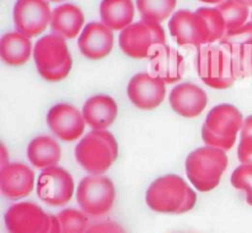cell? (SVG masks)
<instances>
[{
    "instance_id": "83f0119b",
    "label": "cell",
    "mask_w": 252,
    "mask_h": 233,
    "mask_svg": "<svg viewBox=\"0 0 252 233\" xmlns=\"http://www.w3.org/2000/svg\"><path fill=\"white\" fill-rule=\"evenodd\" d=\"M223 46V44H220ZM228 52L233 63L236 78H245L252 70L251 48L244 46H223Z\"/></svg>"
},
{
    "instance_id": "7402d4cb",
    "label": "cell",
    "mask_w": 252,
    "mask_h": 233,
    "mask_svg": "<svg viewBox=\"0 0 252 233\" xmlns=\"http://www.w3.org/2000/svg\"><path fill=\"white\" fill-rule=\"evenodd\" d=\"M31 55H33L31 38L20 32H7L0 39V56L7 65H24Z\"/></svg>"
},
{
    "instance_id": "52a82bcc",
    "label": "cell",
    "mask_w": 252,
    "mask_h": 233,
    "mask_svg": "<svg viewBox=\"0 0 252 233\" xmlns=\"http://www.w3.org/2000/svg\"><path fill=\"white\" fill-rule=\"evenodd\" d=\"M116 200L113 181L106 176H88L81 179L76 189L79 207L91 217H100L110 212Z\"/></svg>"
},
{
    "instance_id": "2e32d148",
    "label": "cell",
    "mask_w": 252,
    "mask_h": 233,
    "mask_svg": "<svg viewBox=\"0 0 252 233\" xmlns=\"http://www.w3.org/2000/svg\"><path fill=\"white\" fill-rule=\"evenodd\" d=\"M113 32L102 22H90L78 38L80 53L91 60H98L111 53L113 48Z\"/></svg>"
},
{
    "instance_id": "cb8c5ba5",
    "label": "cell",
    "mask_w": 252,
    "mask_h": 233,
    "mask_svg": "<svg viewBox=\"0 0 252 233\" xmlns=\"http://www.w3.org/2000/svg\"><path fill=\"white\" fill-rule=\"evenodd\" d=\"M135 2L142 20L161 24L171 16L177 0H137Z\"/></svg>"
},
{
    "instance_id": "e575fe53",
    "label": "cell",
    "mask_w": 252,
    "mask_h": 233,
    "mask_svg": "<svg viewBox=\"0 0 252 233\" xmlns=\"http://www.w3.org/2000/svg\"><path fill=\"white\" fill-rule=\"evenodd\" d=\"M51 218H52V226H51V230H49L48 233H63V231H62L61 222H59L58 217L54 215H51Z\"/></svg>"
},
{
    "instance_id": "4fadbf2b",
    "label": "cell",
    "mask_w": 252,
    "mask_h": 233,
    "mask_svg": "<svg viewBox=\"0 0 252 233\" xmlns=\"http://www.w3.org/2000/svg\"><path fill=\"white\" fill-rule=\"evenodd\" d=\"M166 83L149 73L135 74L127 86V95L137 108L150 110L159 107L166 96Z\"/></svg>"
},
{
    "instance_id": "484cf974",
    "label": "cell",
    "mask_w": 252,
    "mask_h": 233,
    "mask_svg": "<svg viewBox=\"0 0 252 233\" xmlns=\"http://www.w3.org/2000/svg\"><path fill=\"white\" fill-rule=\"evenodd\" d=\"M198 15H201L206 20L209 28V44L217 41H220L226 32V25L224 17L218 7H199L196 10Z\"/></svg>"
},
{
    "instance_id": "6da1fadb",
    "label": "cell",
    "mask_w": 252,
    "mask_h": 233,
    "mask_svg": "<svg viewBox=\"0 0 252 233\" xmlns=\"http://www.w3.org/2000/svg\"><path fill=\"white\" fill-rule=\"evenodd\" d=\"M226 151L211 146L198 147L187 156L185 169L192 185L202 193L213 190L228 168Z\"/></svg>"
},
{
    "instance_id": "5b68a950",
    "label": "cell",
    "mask_w": 252,
    "mask_h": 233,
    "mask_svg": "<svg viewBox=\"0 0 252 233\" xmlns=\"http://www.w3.org/2000/svg\"><path fill=\"white\" fill-rule=\"evenodd\" d=\"M120 47L126 55L134 59L152 56L157 49L165 46V31L159 22L140 20L121 31Z\"/></svg>"
},
{
    "instance_id": "9a60e30c",
    "label": "cell",
    "mask_w": 252,
    "mask_h": 233,
    "mask_svg": "<svg viewBox=\"0 0 252 233\" xmlns=\"http://www.w3.org/2000/svg\"><path fill=\"white\" fill-rule=\"evenodd\" d=\"M34 186V173L27 164L10 162L0 168V191L10 200H19L31 194Z\"/></svg>"
},
{
    "instance_id": "4dcf8cb0",
    "label": "cell",
    "mask_w": 252,
    "mask_h": 233,
    "mask_svg": "<svg viewBox=\"0 0 252 233\" xmlns=\"http://www.w3.org/2000/svg\"><path fill=\"white\" fill-rule=\"evenodd\" d=\"M85 233H127L122 225L116 221H102V222L94 223L89 226Z\"/></svg>"
},
{
    "instance_id": "d6986e66",
    "label": "cell",
    "mask_w": 252,
    "mask_h": 233,
    "mask_svg": "<svg viewBox=\"0 0 252 233\" xmlns=\"http://www.w3.org/2000/svg\"><path fill=\"white\" fill-rule=\"evenodd\" d=\"M81 113L91 129L106 130L117 118L118 105L111 96L96 95L84 103Z\"/></svg>"
},
{
    "instance_id": "5bb4252c",
    "label": "cell",
    "mask_w": 252,
    "mask_h": 233,
    "mask_svg": "<svg viewBox=\"0 0 252 233\" xmlns=\"http://www.w3.org/2000/svg\"><path fill=\"white\" fill-rule=\"evenodd\" d=\"M47 125L58 139L74 141L83 135L86 122L78 108L69 103H58L47 113Z\"/></svg>"
},
{
    "instance_id": "30bf717a",
    "label": "cell",
    "mask_w": 252,
    "mask_h": 233,
    "mask_svg": "<svg viewBox=\"0 0 252 233\" xmlns=\"http://www.w3.org/2000/svg\"><path fill=\"white\" fill-rule=\"evenodd\" d=\"M37 195L49 206H64L74 194V179L66 169L51 167L42 171L37 181Z\"/></svg>"
},
{
    "instance_id": "7c38bea8",
    "label": "cell",
    "mask_w": 252,
    "mask_h": 233,
    "mask_svg": "<svg viewBox=\"0 0 252 233\" xmlns=\"http://www.w3.org/2000/svg\"><path fill=\"white\" fill-rule=\"evenodd\" d=\"M52 12L47 0H16L12 11L16 31L29 38L39 36L51 25Z\"/></svg>"
},
{
    "instance_id": "f546056e",
    "label": "cell",
    "mask_w": 252,
    "mask_h": 233,
    "mask_svg": "<svg viewBox=\"0 0 252 233\" xmlns=\"http://www.w3.org/2000/svg\"><path fill=\"white\" fill-rule=\"evenodd\" d=\"M223 46H252V21L246 22L245 25L236 28L228 29L220 39Z\"/></svg>"
},
{
    "instance_id": "9c48e42d",
    "label": "cell",
    "mask_w": 252,
    "mask_h": 233,
    "mask_svg": "<svg viewBox=\"0 0 252 233\" xmlns=\"http://www.w3.org/2000/svg\"><path fill=\"white\" fill-rule=\"evenodd\" d=\"M9 233H48L52 218L41 206L34 203H17L10 206L4 216Z\"/></svg>"
},
{
    "instance_id": "277c9868",
    "label": "cell",
    "mask_w": 252,
    "mask_h": 233,
    "mask_svg": "<svg viewBox=\"0 0 252 233\" xmlns=\"http://www.w3.org/2000/svg\"><path fill=\"white\" fill-rule=\"evenodd\" d=\"M32 56L39 76L51 82L65 78L73 66L65 39L54 33L41 37L36 42Z\"/></svg>"
},
{
    "instance_id": "e0dca14e",
    "label": "cell",
    "mask_w": 252,
    "mask_h": 233,
    "mask_svg": "<svg viewBox=\"0 0 252 233\" xmlns=\"http://www.w3.org/2000/svg\"><path fill=\"white\" fill-rule=\"evenodd\" d=\"M170 105L184 118H194L201 114L208 104L206 91L193 82H182L175 86L169 96Z\"/></svg>"
},
{
    "instance_id": "d6a6232c",
    "label": "cell",
    "mask_w": 252,
    "mask_h": 233,
    "mask_svg": "<svg viewBox=\"0 0 252 233\" xmlns=\"http://www.w3.org/2000/svg\"><path fill=\"white\" fill-rule=\"evenodd\" d=\"M196 203H197V194H196V191H194L193 189L189 186V190H187V195H186V199H185V203H184V205H182L181 210H180L179 215L191 211L192 208L196 206Z\"/></svg>"
},
{
    "instance_id": "ab89813d",
    "label": "cell",
    "mask_w": 252,
    "mask_h": 233,
    "mask_svg": "<svg viewBox=\"0 0 252 233\" xmlns=\"http://www.w3.org/2000/svg\"><path fill=\"white\" fill-rule=\"evenodd\" d=\"M251 63H252V46H251Z\"/></svg>"
},
{
    "instance_id": "ac0fdd59",
    "label": "cell",
    "mask_w": 252,
    "mask_h": 233,
    "mask_svg": "<svg viewBox=\"0 0 252 233\" xmlns=\"http://www.w3.org/2000/svg\"><path fill=\"white\" fill-rule=\"evenodd\" d=\"M152 75L160 78L165 83H175L182 78L185 74L184 56L170 46H162L150 56Z\"/></svg>"
},
{
    "instance_id": "8fae6325",
    "label": "cell",
    "mask_w": 252,
    "mask_h": 233,
    "mask_svg": "<svg viewBox=\"0 0 252 233\" xmlns=\"http://www.w3.org/2000/svg\"><path fill=\"white\" fill-rule=\"evenodd\" d=\"M169 31L179 46L201 47L209 44V28L206 20L189 10H179L170 17Z\"/></svg>"
},
{
    "instance_id": "ffe728a7",
    "label": "cell",
    "mask_w": 252,
    "mask_h": 233,
    "mask_svg": "<svg viewBox=\"0 0 252 233\" xmlns=\"http://www.w3.org/2000/svg\"><path fill=\"white\" fill-rule=\"evenodd\" d=\"M84 25V14L80 7L74 4H63L52 12L51 28L57 36L64 39H73L80 36Z\"/></svg>"
},
{
    "instance_id": "ba28073f",
    "label": "cell",
    "mask_w": 252,
    "mask_h": 233,
    "mask_svg": "<svg viewBox=\"0 0 252 233\" xmlns=\"http://www.w3.org/2000/svg\"><path fill=\"white\" fill-rule=\"evenodd\" d=\"M189 185L177 174H165L155 179L145 193L148 207L158 213L179 215Z\"/></svg>"
},
{
    "instance_id": "836d02e7",
    "label": "cell",
    "mask_w": 252,
    "mask_h": 233,
    "mask_svg": "<svg viewBox=\"0 0 252 233\" xmlns=\"http://www.w3.org/2000/svg\"><path fill=\"white\" fill-rule=\"evenodd\" d=\"M250 135H252V115H249L246 119H244V124L240 131V137L250 136Z\"/></svg>"
},
{
    "instance_id": "7a4b0ae2",
    "label": "cell",
    "mask_w": 252,
    "mask_h": 233,
    "mask_svg": "<svg viewBox=\"0 0 252 233\" xmlns=\"http://www.w3.org/2000/svg\"><path fill=\"white\" fill-rule=\"evenodd\" d=\"M118 157V142L107 130H93L75 146V159L91 176H101Z\"/></svg>"
},
{
    "instance_id": "b9f144b4",
    "label": "cell",
    "mask_w": 252,
    "mask_h": 233,
    "mask_svg": "<svg viewBox=\"0 0 252 233\" xmlns=\"http://www.w3.org/2000/svg\"><path fill=\"white\" fill-rule=\"evenodd\" d=\"M251 21H252V12H251Z\"/></svg>"
},
{
    "instance_id": "f35d334b",
    "label": "cell",
    "mask_w": 252,
    "mask_h": 233,
    "mask_svg": "<svg viewBox=\"0 0 252 233\" xmlns=\"http://www.w3.org/2000/svg\"><path fill=\"white\" fill-rule=\"evenodd\" d=\"M49 1H54V2H57V1H62V0H49Z\"/></svg>"
},
{
    "instance_id": "603a6c76",
    "label": "cell",
    "mask_w": 252,
    "mask_h": 233,
    "mask_svg": "<svg viewBox=\"0 0 252 233\" xmlns=\"http://www.w3.org/2000/svg\"><path fill=\"white\" fill-rule=\"evenodd\" d=\"M100 17L101 22L112 31H123L133 24L134 5L132 0H102Z\"/></svg>"
},
{
    "instance_id": "f1b7e54d",
    "label": "cell",
    "mask_w": 252,
    "mask_h": 233,
    "mask_svg": "<svg viewBox=\"0 0 252 233\" xmlns=\"http://www.w3.org/2000/svg\"><path fill=\"white\" fill-rule=\"evenodd\" d=\"M231 185L238 190H243L246 195V201L252 206V166L240 164L231 174Z\"/></svg>"
},
{
    "instance_id": "44dd1931",
    "label": "cell",
    "mask_w": 252,
    "mask_h": 233,
    "mask_svg": "<svg viewBox=\"0 0 252 233\" xmlns=\"http://www.w3.org/2000/svg\"><path fill=\"white\" fill-rule=\"evenodd\" d=\"M27 158L36 168H51L56 167L61 161L62 149L53 137L39 135L30 141L27 146Z\"/></svg>"
},
{
    "instance_id": "60d3db41",
    "label": "cell",
    "mask_w": 252,
    "mask_h": 233,
    "mask_svg": "<svg viewBox=\"0 0 252 233\" xmlns=\"http://www.w3.org/2000/svg\"><path fill=\"white\" fill-rule=\"evenodd\" d=\"M175 233H189V232H175Z\"/></svg>"
},
{
    "instance_id": "74e56055",
    "label": "cell",
    "mask_w": 252,
    "mask_h": 233,
    "mask_svg": "<svg viewBox=\"0 0 252 233\" xmlns=\"http://www.w3.org/2000/svg\"><path fill=\"white\" fill-rule=\"evenodd\" d=\"M238 1H240L241 4L246 5L248 7H252V0H238Z\"/></svg>"
},
{
    "instance_id": "d590c367",
    "label": "cell",
    "mask_w": 252,
    "mask_h": 233,
    "mask_svg": "<svg viewBox=\"0 0 252 233\" xmlns=\"http://www.w3.org/2000/svg\"><path fill=\"white\" fill-rule=\"evenodd\" d=\"M0 151H1V167H4L7 163H10V162H7V151L5 149L4 144L0 145Z\"/></svg>"
},
{
    "instance_id": "d4e9b609",
    "label": "cell",
    "mask_w": 252,
    "mask_h": 233,
    "mask_svg": "<svg viewBox=\"0 0 252 233\" xmlns=\"http://www.w3.org/2000/svg\"><path fill=\"white\" fill-rule=\"evenodd\" d=\"M217 7L223 15L226 31L243 26L248 22L249 15H250L249 7L238 0H224L220 4L217 5Z\"/></svg>"
},
{
    "instance_id": "8d00e7d4",
    "label": "cell",
    "mask_w": 252,
    "mask_h": 233,
    "mask_svg": "<svg viewBox=\"0 0 252 233\" xmlns=\"http://www.w3.org/2000/svg\"><path fill=\"white\" fill-rule=\"evenodd\" d=\"M202 2H207V4H220L224 0H199Z\"/></svg>"
},
{
    "instance_id": "8992f818",
    "label": "cell",
    "mask_w": 252,
    "mask_h": 233,
    "mask_svg": "<svg viewBox=\"0 0 252 233\" xmlns=\"http://www.w3.org/2000/svg\"><path fill=\"white\" fill-rule=\"evenodd\" d=\"M196 70L207 86L217 90L230 87L236 80L231 59L223 46L202 47L196 56Z\"/></svg>"
},
{
    "instance_id": "4316f807",
    "label": "cell",
    "mask_w": 252,
    "mask_h": 233,
    "mask_svg": "<svg viewBox=\"0 0 252 233\" xmlns=\"http://www.w3.org/2000/svg\"><path fill=\"white\" fill-rule=\"evenodd\" d=\"M63 233H85L88 230V215L76 208H64L57 215Z\"/></svg>"
},
{
    "instance_id": "3957f363",
    "label": "cell",
    "mask_w": 252,
    "mask_h": 233,
    "mask_svg": "<svg viewBox=\"0 0 252 233\" xmlns=\"http://www.w3.org/2000/svg\"><path fill=\"white\" fill-rule=\"evenodd\" d=\"M243 124V114L235 105L220 103L207 114L202 127V139L206 146L228 151L235 145Z\"/></svg>"
},
{
    "instance_id": "1f68e13d",
    "label": "cell",
    "mask_w": 252,
    "mask_h": 233,
    "mask_svg": "<svg viewBox=\"0 0 252 233\" xmlns=\"http://www.w3.org/2000/svg\"><path fill=\"white\" fill-rule=\"evenodd\" d=\"M238 158L241 164L252 166V135L240 137V142L238 146Z\"/></svg>"
}]
</instances>
